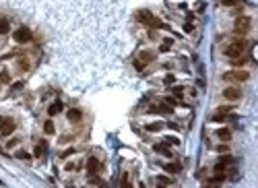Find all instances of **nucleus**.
Segmentation results:
<instances>
[{
  "instance_id": "nucleus-1",
  "label": "nucleus",
  "mask_w": 258,
  "mask_h": 188,
  "mask_svg": "<svg viewBox=\"0 0 258 188\" xmlns=\"http://www.w3.org/2000/svg\"><path fill=\"white\" fill-rule=\"evenodd\" d=\"M244 48H246V42H244V39H235V42H231L229 46L223 50V54L227 56V58H231V60H233V58H240V56H242Z\"/></svg>"
},
{
  "instance_id": "nucleus-2",
  "label": "nucleus",
  "mask_w": 258,
  "mask_h": 188,
  "mask_svg": "<svg viewBox=\"0 0 258 188\" xmlns=\"http://www.w3.org/2000/svg\"><path fill=\"white\" fill-rule=\"evenodd\" d=\"M250 25H252L250 17H246V14L238 17V19H235V33H238V35L248 33V31H250Z\"/></svg>"
},
{
  "instance_id": "nucleus-3",
  "label": "nucleus",
  "mask_w": 258,
  "mask_h": 188,
  "mask_svg": "<svg viewBox=\"0 0 258 188\" xmlns=\"http://www.w3.org/2000/svg\"><path fill=\"white\" fill-rule=\"evenodd\" d=\"M250 79V72L248 70H229V72H225L223 75V81H248Z\"/></svg>"
},
{
  "instance_id": "nucleus-4",
  "label": "nucleus",
  "mask_w": 258,
  "mask_h": 188,
  "mask_svg": "<svg viewBox=\"0 0 258 188\" xmlns=\"http://www.w3.org/2000/svg\"><path fill=\"white\" fill-rule=\"evenodd\" d=\"M13 37H14V42H17V43H27V42H31L33 35H31V31H29L27 27H19L13 33Z\"/></svg>"
},
{
  "instance_id": "nucleus-5",
  "label": "nucleus",
  "mask_w": 258,
  "mask_h": 188,
  "mask_svg": "<svg viewBox=\"0 0 258 188\" xmlns=\"http://www.w3.org/2000/svg\"><path fill=\"white\" fill-rule=\"evenodd\" d=\"M223 97L235 101V99H240V91L235 89V87H227V89H223Z\"/></svg>"
},
{
  "instance_id": "nucleus-6",
  "label": "nucleus",
  "mask_w": 258,
  "mask_h": 188,
  "mask_svg": "<svg viewBox=\"0 0 258 188\" xmlns=\"http://www.w3.org/2000/svg\"><path fill=\"white\" fill-rule=\"evenodd\" d=\"M13 130H14V122L13 120H4L2 126H0V133L4 134V137H8V134H13Z\"/></svg>"
},
{
  "instance_id": "nucleus-7",
  "label": "nucleus",
  "mask_w": 258,
  "mask_h": 188,
  "mask_svg": "<svg viewBox=\"0 0 258 188\" xmlns=\"http://www.w3.org/2000/svg\"><path fill=\"white\" fill-rule=\"evenodd\" d=\"M87 172H89V174L99 172V161H97L95 157H89V161H87Z\"/></svg>"
},
{
  "instance_id": "nucleus-8",
  "label": "nucleus",
  "mask_w": 258,
  "mask_h": 188,
  "mask_svg": "<svg viewBox=\"0 0 258 188\" xmlns=\"http://www.w3.org/2000/svg\"><path fill=\"white\" fill-rule=\"evenodd\" d=\"M60 110H62V101H56V104H52L48 108V114H50V116H56Z\"/></svg>"
},
{
  "instance_id": "nucleus-9",
  "label": "nucleus",
  "mask_w": 258,
  "mask_h": 188,
  "mask_svg": "<svg viewBox=\"0 0 258 188\" xmlns=\"http://www.w3.org/2000/svg\"><path fill=\"white\" fill-rule=\"evenodd\" d=\"M68 120L70 122H79L81 120V110H68Z\"/></svg>"
},
{
  "instance_id": "nucleus-10",
  "label": "nucleus",
  "mask_w": 258,
  "mask_h": 188,
  "mask_svg": "<svg viewBox=\"0 0 258 188\" xmlns=\"http://www.w3.org/2000/svg\"><path fill=\"white\" fill-rule=\"evenodd\" d=\"M217 137H219L221 141H229V139H231V133L227 130V128H221V130H217Z\"/></svg>"
},
{
  "instance_id": "nucleus-11",
  "label": "nucleus",
  "mask_w": 258,
  "mask_h": 188,
  "mask_svg": "<svg viewBox=\"0 0 258 188\" xmlns=\"http://www.w3.org/2000/svg\"><path fill=\"white\" fill-rule=\"evenodd\" d=\"M8 31H10V25H8V21H6V19H0V33L6 35Z\"/></svg>"
},
{
  "instance_id": "nucleus-12",
  "label": "nucleus",
  "mask_w": 258,
  "mask_h": 188,
  "mask_svg": "<svg viewBox=\"0 0 258 188\" xmlns=\"http://www.w3.org/2000/svg\"><path fill=\"white\" fill-rule=\"evenodd\" d=\"M155 151H157V153H161V155H165V157H171V151H170L165 145H157Z\"/></svg>"
},
{
  "instance_id": "nucleus-13",
  "label": "nucleus",
  "mask_w": 258,
  "mask_h": 188,
  "mask_svg": "<svg viewBox=\"0 0 258 188\" xmlns=\"http://www.w3.org/2000/svg\"><path fill=\"white\" fill-rule=\"evenodd\" d=\"M165 167V172H170V174H178L180 172V166L178 163H167V166H163Z\"/></svg>"
},
{
  "instance_id": "nucleus-14",
  "label": "nucleus",
  "mask_w": 258,
  "mask_h": 188,
  "mask_svg": "<svg viewBox=\"0 0 258 188\" xmlns=\"http://www.w3.org/2000/svg\"><path fill=\"white\" fill-rule=\"evenodd\" d=\"M43 130L48 134H54V122H52V120H46V122H43Z\"/></svg>"
},
{
  "instance_id": "nucleus-15",
  "label": "nucleus",
  "mask_w": 258,
  "mask_h": 188,
  "mask_svg": "<svg viewBox=\"0 0 258 188\" xmlns=\"http://www.w3.org/2000/svg\"><path fill=\"white\" fill-rule=\"evenodd\" d=\"M157 182H159V186H171V184H174L167 176H159V178H157Z\"/></svg>"
},
{
  "instance_id": "nucleus-16",
  "label": "nucleus",
  "mask_w": 258,
  "mask_h": 188,
  "mask_svg": "<svg viewBox=\"0 0 258 188\" xmlns=\"http://www.w3.org/2000/svg\"><path fill=\"white\" fill-rule=\"evenodd\" d=\"M141 60H143V62H153L155 56L151 54V52H141Z\"/></svg>"
},
{
  "instance_id": "nucleus-17",
  "label": "nucleus",
  "mask_w": 258,
  "mask_h": 188,
  "mask_svg": "<svg viewBox=\"0 0 258 188\" xmlns=\"http://www.w3.org/2000/svg\"><path fill=\"white\" fill-rule=\"evenodd\" d=\"M225 178L223 176H215V178H211V180H207V184H211V186H215V184H221Z\"/></svg>"
},
{
  "instance_id": "nucleus-18",
  "label": "nucleus",
  "mask_w": 258,
  "mask_h": 188,
  "mask_svg": "<svg viewBox=\"0 0 258 188\" xmlns=\"http://www.w3.org/2000/svg\"><path fill=\"white\" fill-rule=\"evenodd\" d=\"M161 128H163L161 122H155V124H149V126H147V130H151V133H157V130H161Z\"/></svg>"
},
{
  "instance_id": "nucleus-19",
  "label": "nucleus",
  "mask_w": 258,
  "mask_h": 188,
  "mask_svg": "<svg viewBox=\"0 0 258 188\" xmlns=\"http://www.w3.org/2000/svg\"><path fill=\"white\" fill-rule=\"evenodd\" d=\"M0 79H2V83H8V81H10V75H8L6 70H2V72H0Z\"/></svg>"
},
{
  "instance_id": "nucleus-20",
  "label": "nucleus",
  "mask_w": 258,
  "mask_h": 188,
  "mask_svg": "<svg viewBox=\"0 0 258 188\" xmlns=\"http://www.w3.org/2000/svg\"><path fill=\"white\" fill-rule=\"evenodd\" d=\"M43 149H46V145H37V147H35V157H39V155L43 153Z\"/></svg>"
},
{
  "instance_id": "nucleus-21",
  "label": "nucleus",
  "mask_w": 258,
  "mask_h": 188,
  "mask_svg": "<svg viewBox=\"0 0 258 188\" xmlns=\"http://www.w3.org/2000/svg\"><path fill=\"white\" fill-rule=\"evenodd\" d=\"M221 4L223 6H233V4H238V0H221Z\"/></svg>"
},
{
  "instance_id": "nucleus-22",
  "label": "nucleus",
  "mask_w": 258,
  "mask_h": 188,
  "mask_svg": "<svg viewBox=\"0 0 258 188\" xmlns=\"http://www.w3.org/2000/svg\"><path fill=\"white\" fill-rule=\"evenodd\" d=\"M75 151H76V149H66L64 153H60V157H62V159H66L68 155H70V153H75Z\"/></svg>"
},
{
  "instance_id": "nucleus-23",
  "label": "nucleus",
  "mask_w": 258,
  "mask_h": 188,
  "mask_svg": "<svg viewBox=\"0 0 258 188\" xmlns=\"http://www.w3.org/2000/svg\"><path fill=\"white\" fill-rule=\"evenodd\" d=\"M223 170H225V163H223V161H219L217 166H215V172H219V174H221Z\"/></svg>"
},
{
  "instance_id": "nucleus-24",
  "label": "nucleus",
  "mask_w": 258,
  "mask_h": 188,
  "mask_svg": "<svg viewBox=\"0 0 258 188\" xmlns=\"http://www.w3.org/2000/svg\"><path fill=\"white\" fill-rule=\"evenodd\" d=\"M19 68L21 70H27L29 68V62H27V60H21V62H19Z\"/></svg>"
},
{
  "instance_id": "nucleus-25",
  "label": "nucleus",
  "mask_w": 258,
  "mask_h": 188,
  "mask_svg": "<svg viewBox=\"0 0 258 188\" xmlns=\"http://www.w3.org/2000/svg\"><path fill=\"white\" fill-rule=\"evenodd\" d=\"M134 68L136 70H143L145 68V62H143V60H136V62H134Z\"/></svg>"
},
{
  "instance_id": "nucleus-26",
  "label": "nucleus",
  "mask_w": 258,
  "mask_h": 188,
  "mask_svg": "<svg viewBox=\"0 0 258 188\" xmlns=\"http://www.w3.org/2000/svg\"><path fill=\"white\" fill-rule=\"evenodd\" d=\"M17 157H19V159H29V153H25V151H19V153H17Z\"/></svg>"
},
{
  "instance_id": "nucleus-27",
  "label": "nucleus",
  "mask_w": 258,
  "mask_h": 188,
  "mask_svg": "<svg viewBox=\"0 0 258 188\" xmlns=\"http://www.w3.org/2000/svg\"><path fill=\"white\" fill-rule=\"evenodd\" d=\"M159 52H170V43H163L161 48H159Z\"/></svg>"
},
{
  "instance_id": "nucleus-28",
  "label": "nucleus",
  "mask_w": 258,
  "mask_h": 188,
  "mask_svg": "<svg viewBox=\"0 0 258 188\" xmlns=\"http://www.w3.org/2000/svg\"><path fill=\"white\" fill-rule=\"evenodd\" d=\"M217 151H219V153H225V151H227V147H225V145H219Z\"/></svg>"
},
{
  "instance_id": "nucleus-29",
  "label": "nucleus",
  "mask_w": 258,
  "mask_h": 188,
  "mask_svg": "<svg viewBox=\"0 0 258 188\" xmlns=\"http://www.w3.org/2000/svg\"><path fill=\"white\" fill-rule=\"evenodd\" d=\"M165 83L171 85V83H174V77H171V75H170V77H165Z\"/></svg>"
},
{
  "instance_id": "nucleus-30",
  "label": "nucleus",
  "mask_w": 258,
  "mask_h": 188,
  "mask_svg": "<svg viewBox=\"0 0 258 188\" xmlns=\"http://www.w3.org/2000/svg\"><path fill=\"white\" fill-rule=\"evenodd\" d=\"M2 122H4V118H0V126H2Z\"/></svg>"
}]
</instances>
